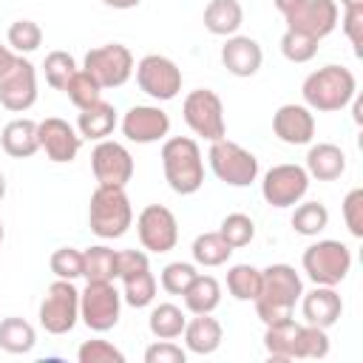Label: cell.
Returning <instances> with one entry per match:
<instances>
[{
  "label": "cell",
  "mask_w": 363,
  "mask_h": 363,
  "mask_svg": "<svg viewBox=\"0 0 363 363\" xmlns=\"http://www.w3.org/2000/svg\"><path fill=\"white\" fill-rule=\"evenodd\" d=\"M303 295V281L295 272V267L289 264H269L267 269H261V292L252 301L255 303V315L261 318L264 326L278 323L292 318L295 303Z\"/></svg>",
  "instance_id": "6da1fadb"
},
{
  "label": "cell",
  "mask_w": 363,
  "mask_h": 363,
  "mask_svg": "<svg viewBox=\"0 0 363 363\" xmlns=\"http://www.w3.org/2000/svg\"><path fill=\"white\" fill-rule=\"evenodd\" d=\"M162 170L164 182L179 196H193L204 184V159L201 147L190 136H170L162 145Z\"/></svg>",
  "instance_id": "7a4b0ae2"
},
{
  "label": "cell",
  "mask_w": 363,
  "mask_h": 363,
  "mask_svg": "<svg viewBox=\"0 0 363 363\" xmlns=\"http://www.w3.org/2000/svg\"><path fill=\"white\" fill-rule=\"evenodd\" d=\"M301 94L309 111L332 113V111H343L354 99L357 79L346 65H323L303 79Z\"/></svg>",
  "instance_id": "3957f363"
},
{
  "label": "cell",
  "mask_w": 363,
  "mask_h": 363,
  "mask_svg": "<svg viewBox=\"0 0 363 363\" xmlns=\"http://www.w3.org/2000/svg\"><path fill=\"white\" fill-rule=\"evenodd\" d=\"M88 224H91V233L99 238H122L133 224V207L125 187L99 184L91 193Z\"/></svg>",
  "instance_id": "277c9868"
},
{
  "label": "cell",
  "mask_w": 363,
  "mask_h": 363,
  "mask_svg": "<svg viewBox=\"0 0 363 363\" xmlns=\"http://www.w3.org/2000/svg\"><path fill=\"white\" fill-rule=\"evenodd\" d=\"M301 264H303V272L312 284L337 286L352 269V250L343 241L320 238L303 250Z\"/></svg>",
  "instance_id": "5b68a950"
},
{
  "label": "cell",
  "mask_w": 363,
  "mask_h": 363,
  "mask_svg": "<svg viewBox=\"0 0 363 363\" xmlns=\"http://www.w3.org/2000/svg\"><path fill=\"white\" fill-rule=\"evenodd\" d=\"M207 159H210V170L216 173V179L230 184V187H250L258 179V159H255V153H250L238 142H230L227 136L210 142Z\"/></svg>",
  "instance_id": "8992f818"
},
{
  "label": "cell",
  "mask_w": 363,
  "mask_h": 363,
  "mask_svg": "<svg viewBox=\"0 0 363 363\" xmlns=\"http://www.w3.org/2000/svg\"><path fill=\"white\" fill-rule=\"evenodd\" d=\"M40 326L48 335H68L79 320V289L74 281L57 278L40 301Z\"/></svg>",
  "instance_id": "52a82bcc"
},
{
  "label": "cell",
  "mask_w": 363,
  "mask_h": 363,
  "mask_svg": "<svg viewBox=\"0 0 363 363\" xmlns=\"http://www.w3.org/2000/svg\"><path fill=\"white\" fill-rule=\"evenodd\" d=\"M122 312V292L113 286V281H88V286L79 292V320L91 332H108L119 323Z\"/></svg>",
  "instance_id": "ba28073f"
},
{
  "label": "cell",
  "mask_w": 363,
  "mask_h": 363,
  "mask_svg": "<svg viewBox=\"0 0 363 363\" xmlns=\"http://www.w3.org/2000/svg\"><path fill=\"white\" fill-rule=\"evenodd\" d=\"M182 116L187 122V128L207 139V142H216V139H224L227 133V122H224V102L216 91L210 88H196L184 96V105H182Z\"/></svg>",
  "instance_id": "9c48e42d"
},
{
  "label": "cell",
  "mask_w": 363,
  "mask_h": 363,
  "mask_svg": "<svg viewBox=\"0 0 363 363\" xmlns=\"http://www.w3.org/2000/svg\"><path fill=\"white\" fill-rule=\"evenodd\" d=\"M133 54L122 43H108L85 54L82 71L96 79L99 88H122L133 74Z\"/></svg>",
  "instance_id": "30bf717a"
},
{
  "label": "cell",
  "mask_w": 363,
  "mask_h": 363,
  "mask_svg": "<svg viewBox=\"0 0 363 363\" xmlns=\"http://www.w3.org/2000/svg\"><path fill=\"white\" fill-rule=\"evenodd\" d=\"M133 71H136V85L150 99L167 102V99H176V94L182 91V68L170 57L147 54L136 62Z\"/></svg>",
  "instance_id": "8fae6325"
},
{
  "label": "cell",
  "mask_w": 363,
  "mask_h": 363,
  "mask_svg": "<svg viewBox=\"0 0 363 363\" xmlns=\"http://www.w3.org/2000/svg\"><path fill=\"white\" fill-rule=\"evenodd\" d=\"M309 190V173L301 164H275L264 173L261 182V196L267 204L284 210V207H295Z\"/></svg>",
  "instance_id": "7c38bea8"
},
{
  "label": "cell",
  "mask_w": 363,
  "mask_h": 363,
  "mask_svg": "<svg viewBox=\"0 0 363 363\" xmlns=\"http://www.w3.org/2000/svg\"><path fill=\"white\" fill-rule=\"evenodd\" d=\"M136 233L147 252H170L179 241V221L164 204H147L136 216Z\"/></svg>",
  "instance_id": "4fadbf2b"
},
{
  "label": "cell",
  "mask_w": 363,
  "mask_h": 363,
  "mask_svg": "<svg viewBox=\"0 0 363 363\" xmlns=\"http://www.w3.org/2000/svg\"><path fill=\"white\" fill-rule=\"evenodd\" d=\"M37 102V68L20 54L17 62L0 77V105L11 113H23Z\"/></svg>",
  "instance_id": "5bb4252c"
},
{
  "label": "cell",
  "mask_w": 363,
  "mask_h": 363,
  "mask_svg": "<svg viewBox=\"0 0 363 363\" xmlns=\"http://www.w3.org/2000/svg\"><path fill=\"white\" fill-rule=\"evenodd\" d=\"M91 170H94V179L99 184L125 187L133 179V156H130V150L125 145L102 139L91 150Z\"/></svg>",
  "instance_id": "9a60e30c"
},
{
  "label": "cell",
  "mask_w": 363,
  "mask_h": 363,
  "mask_svg": "<svg viewBox=\"0 0 363 363\" xmlns=\"http://www.w3.org/2000/svg\"><path fill=\"white\" fill-rule=\"evenodd\" d=\"M284 20H286V28L301 31V34L320 43L323 37H329L335 31V26L340 20V9L335 0H303Z\"/></svg>",
  "instance_id": "2e32d148"
},
{
  "label": "cell",
  "mask_w": 363,
  "mask_h": 363,
  "mask_svg": "<svg viewBox=\"0 0 363 363\" xmlns=\"http://www.w3.org/2000/svg\"><path fill=\"white\" fill-rule=\"evenodd\" d=\"M37 139H40V150L57 164L74 162L82 147V136L74 130V125H68L60 116H48L37 122Z\"/></svg>",
  "instance_id": "e0dca14e"
},
{
  "label": "cell",
  "mask_w": 363,
  "mask_h": 363,
  "mask_svg": "<svg viewBox=\"0 0 363 363\" xmlns=\"http://www.w3.org/2000/svg\"><path fill=\"white\" fill-rule=\"evenodd\" d=\"M122 133L136 145H153L170 133V116L159 105H133L122 116Z\"/></svg>",
  "instance_id": "ac0fdd59"
},
{
  "label": "cell",
  "mask_w": 363,
  "mask_h": 363,
  "mask_svg": "<svg viewBox=\"0 0 363 363\" xmlns=\"http://www.w3.org/2000/svg\"><path fill=\"white\" fill-rule=\"evenodd\" d=\"M272 130L284 145H309L315 136V116L306 105L286 102L272 113Z\"/></svg>",
  "instance_id": "d6986e66"
},
{
  "label": "cell",
  "mask_w": 363,
  "mask_h": 363,
  "mask_svg": "<svg viewBox=\"0 0 363 363\" xmlns=\"http://www.w3.org/2000/svg\"><path fill=\"white\" fill-rule=\"evenodd\" d=\"M301 312H303V320L306 323L320 326V329H329V326H335L340 320L343 301L335 292V286L315 284V289H309V292L301 295Z\"/></svg>",
  "instance_id": "ffe728a7"
},
{
  "label": "cell",
  "mask_w": 363,
  "mask_h": 363,
  "mask_svg": "<svg viewBox=\"0 0 363 363\" xmlns=\"http://www.w3.org/2000/svg\"><path fill=\"white\" fill-rule=\"evenodd\" d=\"M261 62H264V51L252 37L233 34L221 45V65L233 77H252V74H258Z\"/></svg>",
  "instance_id": "44dd1931"
},
{
  "label": "cell",
  "mask_w": 363,
  "mask_h": 363,
  "mask_svg": "<svg viewBox=\"0 0 363 363\" xmlns=\"http://www.w3.org/2000/svg\"><path fill=\"white\" fill-rule=\"evenodd\" d=\"M264 349L278 363L301 360V323L295 318L269 323L264 332Z\"/></svg>",
  "instance_id": "7402d4cb"
},
{
  "label": "cell",
  "mask_w": 363,
  "mask_h": 363,
  "mask_svg": "<svg viewBox=\"0 0 363 363\" xmlns=\"http://www.w3.org/2000/svg\"><path fill=\"white\" fill-rule=\"evenodd\" d=\"M306 173L318 182H335L346 173V153L332 142H318L306 153Z\"/></svg>",
  "instance_id": "603a6c76"
},
{
  "label": "cell",
  "mask_w": 363,
  "mask_h": 363,
  "mask_svg": "<svg viewBox=\"0 0 363 363\" xmlns=\"http://www.w3.org/2000/svg\"><path fill=\"white\" fill-rule=\"evenodd\" d=\"M0 145L11 159H28L40 150V139H37V122L28 116L11 119L6 122L3 133H0Z\"/></svg>",
  "instance_id": "cb8c5ba5"
},
{
  "label": "cell",
  "mask_w": 363,
  "mask_h": 363,
  "mask_svg": "<svg viewBox=\"0 0 363 363\" xmlns=\"http://www.w3.org/2000/svg\"><path fill=\"white\" fill-rule=\"evenodd\" d=\"M182 335H184V349L193 352V354H201V357L213 354L224 340L221 323L210 315H196L193 320H187Z\"/></svg>",
  "instance_id": "d4e9b609"
},
{
  "label": "cell",
  "mask_w": 363,
  "mask_h": 363,
  "mask_svg": "<svg viewBox=\"0 0 363 363\" xmlns=\"http://www.w3.org/2000/svg\"><path fill=\"white\" fill-rule=\"evenodd\" d=\"M113 128H116V108L105 99H96L94 105L82 108L79 116H77V133L82 139L102 142L113 133Z\"/></svg>",
  "instance_id": "484cf974"
},
{
  "label": "cell",
  "mask_w": 363,
  "mask_h": 363,
  "mask_svg": "<svg viewBox=\"0 0 363 363\" xmlns=\"http://www.w3.org/2000/svg\"><path fill=\"white\" fill-rule=\"evenodd\" d=\"M241 23H244V9L238 0H210L204 6V28L216 37L238 34Z\"/></svg>",
  "instance_id": "4316f807"
},
{
  "label": "cell",
  "mask_w": 363,
  "mask_h": 363,
  "mask_svg": "<svg viewBox=\"0 0 363 363\" xmlns=\"http://www.w3.org/2000/svg\"><path fill=\"white\" fill-rule=\"evenodd\" d=\"M184 309L193 315H213V309L221 303V284L213 275H196L193 284L182 292Z\"/></svg>",
  "instance_id": "83f0119b"
},
{
  "label": "cell",
  "mask_w": 363,
  "mask_h": 363,
  "mask_svg": "<svg viewBox=\"0 0 363 363\" xmlns=\"http://www.w3.org/2000/svg\"><path fill=\"white\" fill-rule=\"evenodd\" d=\"M37 346V332L23 318H3L0 320V349L9 354H28Z\"/></svg>",
  "instance_id": "f1b7e54d"
},
{
  "label": "cell",
  "mask_w": 363,
  "mask_h": 363,
  "mask_svg": "<svg viewBox=\"0 0 363 363\" xmlns=\"http://www.w3.org/2000/svg\"><path fill=\"white\" fill-rule=\"evenodd\" d=\"M184 323L187 318L176 303H159L150 309V318H147V329L159 340H176L184 332Z\"/></svg>",
  "instance_id": "f546056e"
},
{
  "label": "cell",
  "mask_w": 363,
  "mask_h": 363,
  "mask_svg": "<svg viewBox=\"0 0 363 363\" xmlns=\"http://www.w3.org/2000/svg\"><path fill=\"white\" fill-rule=\"evenodd\" d=\"M190 252H193V261H196L199 267H221V264L230 261L233 247H230V244L224 241V235L216 230V233H201V235H196Z\"/></svg>",
  "instance_id": "4dcf8cb0"
},
{
  "label": "cell",
  "mask_w": 363,
  "mask_h": 363,
  "mask_svg": "<svg viewBox=\"0 0 363 363\" xmlns=\"http://www.w3.org/2000/svg\"><path fill=\"white\" fill-rule=\"evenodd\" d=\"M82 278L85 281H113L116 278V252L105 244L88 247L82 252Z\"/></svg>",
  "instance_id": "1f68e13d"
},
{
  "label": "cell",
  "mask_w": 363,
  "mask_h": 363,
  "mask_svg": "<svg viewBox=\"0 0 363 363\" xmlns=\"http://www.w3.org/2000/svg\"><path fill=\"white\" fill-rule=\"evenodd\" d=\"M227 289L235 301H255L261 292V269L252 264H235L227 269Z\"/></svg>",
  "instance_id": "d6a6232c"
},
{
  "label": "cell",
  "mask_w": 363,
  "mask_h": 363,
  "mask_svg": "<svg viewBox=\"0 0 363 363\" xmlns=\"http://www.w3.org/2000/svg\"><path fill=\"white\" fill-rule=\"evenodd\" d=\"M153 298H156V278H153L150 267L142 269V272H133V275L122 278V301L128 306L145 309V306L153 303Z\"/></svg>",
  "instance_id": "836d02e7"
},
{
  "label": "cell",
  "mask_w": 363,
  "mask_h": 363,
  "mask_svg": "<svg viewBox=\"0 0 363 363\" xmlns=\"http://www.w3.org/2000/svg\"><path fill=\"white\" fill-rule=\"evenodd\" d=\"M326 224H329V210H326V204H320V201H303V204H301V201H298V207H295V213H292V230H295L298 235L312 238V235L323 233Z\"/></svg>",
  "instance_id": "e575fe53"
},
{
  "label": "cell",
  "mask_w": 363,
  "mask_h": 363,
  "mask_svg": "<svg viewBox=\"0 0 363 363\" xmlns=\"http://www.w3.org/2000/svg\"><path fill=\"white\" fill-rule=\"evenodd\" d=\"M62 94L82 111V108H88V105H94L96 99H102V88L96 85V79L91 77V74H85L82 68H77L74 71V77L65 82V88H62Z\"/></svg>",
  "instance_id": "d590c367"
},
{
  "label": "cell",
  "mask_w": 363,
  "mask_h": 363,
  "mask_svg": "<svg viewBox=\"0 0 363 363\" xmlns=\"http://www.w3.org/2000/svg\"><path fill=\"white\" fill-rule=\"evenodd\" d=\"M43 43V28L34 20H14L9 26V48L14 54H31Z\"/></svg>",
  "instance_id": "8d00e7d4"
},
{
  "label": "cell",
  "mask_w": 363,
  "mask_h": 363,
  "mask_svg": "<svg viewBox=\"0 0 363 363\" xmlns=\"http://www.w3.org/2000/svg\"><path fill=\"white\" fill-rule=\"evenodd\" d=\"M218 233L224 235V241L233 250H238V247H247L255 238V221L250 216H244V213H230V216H224Z\"/></svg>",
  "instance_id": "74e56055"
},
{
  "label": "cell",
  "mask_w": 363,
  "mask_h": 363,
  "mask_svg": "<svg viewBox=\"0 0 363 363\" xmlns=\"http://www.w3.org/2000/svg\"><path fill=\"white\" fill-rule=\"evenodd\" d=\"M74 71H77V62H74V57H71L68 51H51V54L45 57V62H43L45 82H48L54 91H62L65 82L74 77Z\"/></svg>",
  "instance_id": "f35d334b"
},
{
  "label": "cell",
  "mask_w": 363,
  "mask_h": 363,
  "mask_svg": "<svg viewBox=\"0 0 363 363\" xmlns=\"http://www.w3.org/2000/svg\"><path fill=\"white\" fill-rule=\"evenodd\" d=\"M281 54L289 62H309L318 54V40H312V37H306L301 31L286 28L284 37H281Z\"/></svg>",
  "instance_id": "ab89813d"
},
{
  "label": "cell",
  "mask_w": 363,
  "mask_h": 363,
  "mask_svg": "<svg viewBox=\"0 0 363 363\" xmlns=\"http://www.w3.org/2000/svg\"><path fill=\"white\" fill-rule=\"evenodd\" d=\"M196 275H199V272H196L193 264H187V261H170V264L162 269L159 284H162L164 292H170V295H182V292L193 284Z\"/></svg>",
  "instance_id": "60d3db41"
},
{
  "label": "cell",
  "mask_w": 363,
  "mask_h": 363,
  "mask_svg": "<svg viewBox=\"0 0 363 363\" xmlns=\"http://www.w3.org/2000/svg\"><path fill=\"white\" fill-rule=\"evenodd\" d=\"M51 272L57 278H65V281H77L82 278V250H74V247H60L51 252V261H48Z\"/></svg>",
  "instance_id": "b9f144b4"
},
{
  "label": "cell",
  "mask_w": 363,
  "mask_h": 363,
  "mask_svg": "<svg viewBox=\"0 0 363 363\" xmlns=\"http://www.w3.org/2000/svg\"><path fill=\"white\" fill-rule=\"evenodd\" d=\"M329 354V335L320 326L301 323V360H323Z\"/></svg>",
  "instance_id": "7bdbcfd3"
},
{
  "label": "cell",
  "mask_w": 363,
  "mask_h": 363,
  "mask_svg": "<svg viewBox=\"0 0 363 363\" xmlns=\"http://www.w3.org/2000/svg\"><path fill=\"white\" fill-rule=\"evenodd\" d=\"M79 363H125V352L116 349L111 340H85L77 349Z\"/></svg>",
  "instance_id": "ee69618b"
},
{
  "label": "cell",
  "mask_w": 363,
  "mask_h": 363,
  "mask_svg": "<svg viewBox=\"0 0 363 363\" xmlns=\"http://www.w3.org/2000/svg\"><path fill=\"white\" fill-rule=\"evenodd\" d=\"M343 221L354 238H363V187H354L343 199Z\"/></svg>",
  "instance_id": "f6af8a7d"
},
{
  "label": "cell",
  "mask_w": 363,
  "mask_h": 363,
  "mask_svg": "<svg viewBox=\"0 0 363 363\" xmlns=\"http://www.w3.org/2000/svg\"><path fill=\"white\" fill-rule=\"evenodd\" d=\"M187 349H182L173 340H156L145 349V363H184Z\"/></svg>",
  "instance_id": "bcb514c9"
},
{
  "label": "cell",
  "mask_w": 363,
  "mask_h": 363,
  "mask_svg": "<svg viewBox=\"0 0 363 363\" xmlns=\"http://www.w3.org/2000/svg\"><path fill=\"white\" fill-rule=\"evenodd\" d=\"M343 34L349 37V43L354 45V54H363V6L357 9H343V20H340Z\"/></svg>",
  "instance_id": "7dc6e473"
},
{
  "label": "cell",
  "mask_w": 363,
  "mask_h": 363,
  "mask_svg": "<svg viewBox=\"0 0 363 363\" xmlns=\"http://www.w3.org/2000/svg\"><path fill=\"white\" fill-rule=\"evenodd\" d=\"M147 267H150V261H147V255L142 250H119L116 252V278L119 281L133 275V272H142Z\"/></svg>",
  "instance_id": "c3c4849f"
},
{
  "label": "cell",
  "mask_w": 363,
  "mask_h": 363,
  "mask_svg": "<svg viewBox=\"0 0 363 363\" xmlns=\"http://www.w3.org/2000/svg\"><path fill=\"white\" fill-rule=\"evenodd\" d=\"M17 57H20V54H14L9 45H3V43H0V77H3L14 62H17Z\"/></svg>",
  "instance_id": "681fc988"
},
{
  "label": "cell",
  "mask_w": 363,
  "mask_h": 363,
  "mask_svg": "<svg viewBox=\"0 0 363 363\" xmlns=\"http://www.w3.org/2000/svg\"><path fill=\"white\" fill-rule=\"evenodd\" d=\"M301 3H303V0H272V6L281 11V17H286L289 11H295Z\"/></svg>",
  "instance_id": "f907efd6"
},
{
  "label": "cell",
  "mask_w": 363,
  "mask_h": 363,
  "mask_svg": "<svg viewBox=\"0 0 363 363\" xmlns=\"http://www.w3.org/2000/svg\"><path fill=\"white\" fill-rule=\"evenodd\" d=\"M105 6H111V9H119V11H125V9H136L142 0H102Z\"/></svg>",
  "instance_id": "816d5d0a"
},
{
  "label": "cell",
  "mask_w": 363,
  "mask_h": 363,
  "mask_svg": "<svg viewBox=\"0 0 363 363\" xmlns=\"http://www.w3.org/2000/svg\"><path fill=\"white\" fill-rule=\"evenodd\" d=\"M340 6L343 9H357V6H363V0H340Z\"/></svg>",
  "instance_id": "f5cc1de1"
},
{
  "label": "cell",
  "mask_w": 363,
  "mask_h": 363,
  "mask_svg": "<svg viewBox=\"0 0 363 363\" xmlns=\"http://www.w3.org/2000/svg\"><path fill=\"white\" fill-rule=\"evenodd\" d=\"M3 196H6V176H3V170H0V201H3Z\"/></svg>",
  "instance_id": "db71d44e"
},
{
  "label": "cell",
  "mask_w": 363,
  "mask_h": 363,
  "mask_svg": "<svg viewBox=\"0 0 363 363\" xmlns=\"http://www.w3.org/2000/svg\"><path fill=\"white\" fill-rule=\"evenodd\" d=\"M3 238H6V227H3V221H0V244H3Z\"/></svg>",
  "instance_id": "11a10c76"
}]
</instances>
